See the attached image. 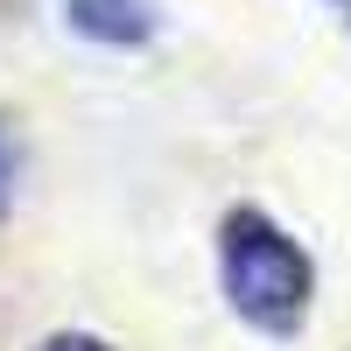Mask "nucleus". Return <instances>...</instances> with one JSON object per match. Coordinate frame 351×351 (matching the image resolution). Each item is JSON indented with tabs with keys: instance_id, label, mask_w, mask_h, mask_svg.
Wrapping results in <instances>:
<instances>
[{
	"instance_id": "obj_1",
	"label": "nucleus",
	"mask_w": 351,
	"mask_h": 351,
	"mask_svg": "<svg viewBox=\"0 0 351 351\" xmlns=\"http://www.w3.org/2000/svg\"><path fill=\"white\" fill-rule=\"evenodd\" d=\"M218 288L232 316L253 324L260 337H295L316 302V267L260 204H239L218 225Z\"/></svg>"
},
{
	"instance_id": "obj_2",
	"label": "nucleus",
	"mask_w": 351,
	"mask_h": 351,
	"mask_svg": "<svg viewBox=\"0 0 351 351\" xmlns=\"http://www.w3.org/2000/svg\"><path fill=\"white\" fill-rule=\"evenodd\" d=\"M64 21L99 49H148L162 36V14L148 0H64Z\"/></svg>"
},
{
	"instance_id": "obj_3",
	"label": "nucleus",
	"mask_w": 351,
	"mask_h": 351,
	"mask_svg": "<svg viewBox=\"0 0 351 351\" xmlns=\"http://www.w3.org/2000/svg\"><path fill=\"white\" fill-rule=\"evenodd\" d=\"M14 183H21V148L8 141V127H0V218H8V204H14Z\"/></svg>"
},
{
	"instance_id": "obj_4",
	"label": "nucleus",
	"mask_w": 351,
	"mask_h": 351,
	"mask_svg": "<svg viewBox=\"0 0 351 351\" xmlns=\"http://www.w3.org/2000/svg\"><path fill=\"white\" fill-rule=\"evenodd\" d=\"M36 351H112L106 337H92V330H56V337H43Z\"/></svg>"
},
{
	"instance_id": "obj_5",
	"label": "nucleus",
	"mask_w": 351,
	"mask_h": 351,
	"mask_svg": "<svg viewBox=\"0 0 351 351\" xmlns=\"http://www.w3.org/2000/svg\"><path fill=\"white\" fill-rule=\"evenodd\" d=\"M330 8H337V14H344V28H351V0H330Z\"/></svg>"
}]
</instances>
